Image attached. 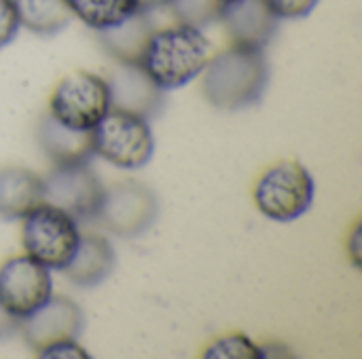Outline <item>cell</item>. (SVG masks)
<instances>
[{
	"label": "cell",
	"mask_w": 362,
	"mask_h": 359,
	"mask_svg": "<svg viewBox=\"0 0 362 359\" xmlns=\"http://www.w3.org/2000/svg\"><path fill=\"white\" fill-rule=\"evenodd\" d=\"M155 32L151 21V13L136 11L125 21L95 32L100 47L117 61V63H142L146 44Z\"/></svg>",
	"instance_id": "cell-15"
},
{
	"label": "cell",
	"mask_w": 362,
	"mask_h": 359,
	"mask_svg": "<svg viewBox=\"0 0 362 359\" xmlns=\"http://www.w3.org/2000/svg\"><path fill=\"white\" fill-rule=\"evenodd\" d=\"M21 220V243L25 254L49 271H64L81 241L78 222L47 201L36 205Z\"/></svg>",
	"instance_id": "cell-3"
},
{
	"label": "cell",
	"mask_w": 362,
	"mask_h": 359,
	"mask_svg": "<svg viewBox=\"0 0 362 359\" xmlns=\"http://www.w3.org/2000/svg\"><path fill=\"white\" fill-rule=\"evenodd\" d=\"M110 110L106 78L76 70L62 78L49 99V114L66 127L91 131Z\"/></svg>",
	"instance_id": "cell-6"
},
{
	"label": "cell",
	"mask_w": 362,
	"mask_h": 359,
	"mask_svg": "<svg viewBox=\"0 0 362 359\" xmlns=\"http://www.w3.org/2000/svg\"><path fill=\"white\" fill-rule=\"evenodd\" d=\"M314 195L316 184L310 169L299 161H280L261 174L252 197L265 218L293 222L312 207Z\"/></svg>",
	"instance_id": "cell-4"
},
{
	"label": "cell",
	"mask_w": 362,
	"mask_h": 359,
	"mask_svg": "<svg viewBox=\"0 0 362 359\" xmlns=\"http://www.w3.org/2000/svg\"><path fill=\"white\" fill-rule=\"evenodd\" d=\"M210 57L212 44L204 30L174 23L153 32L140 66L163 91H174L197 78Z\"/></svg>",
	"instance_id": "cell-2"
},
{
	"label": "cell",
	"mask_w": 362,
	"mask_h": 359,
	"mask_svg": "<svg viewBox=\"0 0 362 359\" xmlns=\"http://www.w3.org/2000/svg\"><path fill=\"white\" fill-rule=\"evenodd\" d=\"M202 76L204 97L223 112H238L261 102L269 83L265 51L235 47L210 57Z\"/></svg>",
	"instance_id": "cell-1"
},
{
	"label": "cell",
	"mask_w": 362,
	"mask_h": 359,
	"mask_svg": "<svg viewBox=\"0 0 362 359\" xmlns=\"http://www.w3.org/2000/svg\"><path fill=\"white\" fill-rule=\"evenodd\" d=\"M221 2H223V4H227V2H231V0H221Z\"/></svg>",
	"instance_id": "cell-26"
},
{
	"label": "cell",
	"mask_w": 362,
	"mask_h": 359,
	"mask_svg": "<svg viewBox=\"0 0 362 359\" xmlns=\"http://www.w3.org/2000/svg\"><path fill=\"white\" fill-rule=\"evenodd\" d=\"M68 6L93 32L108 30L140 11L138 0H68Z\"/></svg>",
	"instance_id": "cell-18"
},
{
	"label": "cell",
	"mask_w": 362,
	"mask_h": 359,
	"mask_svg": "<svg viewBox=\"0 0 362 359\" xmlns=\"http://www.w3.org/2000/svg\"><path fill=\"white\" fill-rule=\"evenodd\" d=\"M40 358H87V353L83 351L81 345H76V341H66L42 351Z\"/></svg>",
	"instance_id": "cell-23"
},
{
	"label": "cell",
	"mask_w": 362,
	"mask_h": 359,
	"mask_svg": "<svg viewBox=\"0 0 362 359\" xmlns=\"http://www.w3.org/2000/svg\"><path fill=\"white\" fill-rule=\"evenodd\" d=\"M115 264L117 256L110 241L104 235L89 233L81 235L78 248L62 273L78 288H95L112 273Z\"/></svg>",
	"instance_id": "cell-16"
},
{
	"label": "cell",
	"mask_w": 362,
	"mask_h": 359,
	"mask_svg": "<svg viewBox=\"0 0 362 359\" xmlns=\"http://www.w3.org/2000/svg\"><path fill=\"white\" fill-rule=\"evenodd\" d=\"M45 201V180L19 165L0 167V218L21 220Z\"/></svg>",
	"instance_id": "cell-14"
},
{
	"label": "cell",
	"mask_w": 362,
	"mask_h": 359,
	"mask_svg": "<svg viewBox=\"0 0 362 359\" xmlns=\"http://www.w3.org/2000/svg\"><path fill=\"white\" fill-rule=\"evenodd\" d=\"M21 28L38 36L62 32L72 19L68 0H13Z\"/></svg>",
	"instance_id": "cell-17"
},
{
	"label": "cell",
	"mask_w": 362,
	"mask_h": 359,
	"mask_svg": "<svg viewBox=\"0 0 362 359\" xmlns=\"http://www.w3.org/2000/svg\"><path fill=\"white\" fill-rule=\"evenodd\" d=\"M53 296L51 271L30 258L13 256L0 264V305L15 320H25Z\"/></svg>",
	"instance_id": "cell-9"
},
{
	"label": "cell",
	"mask_w": 362,
	"mask_h": 359,
	"mask_svg": "<svg viewBox=\"0 0 362 359\" xmlns=\"http://www.w3.org/2000/svg\"><path fill=\"white\" fill-rule=\"evenodd\" d=\"M93 152L119 169H142L155 154L151 121L132 112L108 110L93 129Z\"/></svg>",
	"instance_id": "cell-5"
},
{
	"label": "cell",
	"mask_w": 362,
	"mask_h": 359,
	"mask_svg": "<svg viewBox=\"0 0 362 359\" xmlns=\"http://www.w3.org/2000/svg\"><path fill=\"white\" fill-rule=\"evenodd\" d=\"M36 140L40 150L53 165H74V163H91L93 152V129L81 131L62 125L49 112L40 118L36 127Z\"/></svg>",
	"instance_id": "cell-13"
},
{
	"label": "cell",
	"mask_w": 362,
	"mask_h": 359,
	"mask_svg": "<svg viewBox=\"0 0 362 359\" xmlns=\"http://www.w3.org/2000/svg\"><path fill=\"white\" fill-rule=\"evenodd\" d=\"M157 216V195L138 180H125L104 190L95 220L117 237H138L155 224Z\"/></svg>",
	"instance_id": "cell-7"
},
{
	"label": "cell",
	"mask_w": 362,
	"mask_h": 359,
	"mask_svg": "<svg viewBox=\"0 0 362 359\" xmlns=\"http://www.w3.org/2000/svg\"><path fill=\"white\" fill-rule=\"evenodd\" d=\"M106 83L110 91V110L132 112L146 121H153L163 112L165 91L140 63H117Z\"/></svg>",
	"instance_id": "cell-11"
},
{
	"label": "cell",
	"mask_w": 362,
	"mask_h": 359,
	"mask_svg": "<svg viewBox=\"0 0 362 359\" xmlns=\"http://www.w3.org/2000/svg\"><path fill=\"white\" fill-rule=\"evenodd\" d=\"M221 0H170L168 8L176 23L193 25V28H208L212 23H218L223 13Z\"/></svg>",
	"instance_id": "cell-19"
},
{
	"label": "cell",
	"mask_w": 362,
	"mask_h": 359,
	"mask_svg": "<svg viewBox=\"0 0 362 359\" xmlns=\"http://www.w3.org/2000/svg\"><path fill=\"white\" fill-rule=\"evenodd\" d=\"M218 21L231 44L259 51H265L280 28L278 15L265 0H231L223 6Z\"/></svg>",
	"instance_id": "cell-12"
},
{
	"label": "cell",
	"mask_w": 362,
	"mask_h": 359,
	"mask_svg": "<svg viewBox=\"0 0 362 359\" xmlns=\"http://www.w3.org/2000/svg\"><path fill=\"white\" fill-rule=\"evenodd\" d=\"M278 19H303L314 13L320 0H265Z\"/></svg>",
	"instance_id": "cell-21"
},
{
	"label": "cell",
	"mask_w": 362,
	"mask_h": 359,
	"mask_svg": "<svg viewBox=\"0 0 362 359\" xmlns=\"http://www.w3.org/2000/svg\"><path fill=\"white\" fill-rule=\"evenodd\" d=\"M21 30L13 0H0V49L8 47Z\"/></svg>",
	"instance_id": "cell-22"
},
{
	"label": "cell",
	"mask_w": 362,
	"mask_h": 359,
	"mask_svg": "<svg viewBox=\"0 0 362 359\" xmlns=\"http://www.w3.org/2000/svg\"><path fill=\"white\" fill-rule=\"evenodd\" d=\"M83 328L85 315L68 296H51L38 311L19 322V332L36 355L53 345L76 341L83 334Z\"/></svg>",
	"instance_id": "cell-10"
},
{
	"label": "cell",
	"mask_w": 362,
	"mask_h": 359,
	"mask_svg": "<svg viewBox=\"0 0 362 359\" xmlns=\"http://www.w3.org/2000/svg\"><path fill=\"white\" fill-rule=\"evenodd\" d=\"M42 180L47 203L64 209L76 222L98 218L106 186L89 163L53 165L49 176Z\"/></svg>",
	"instance_id": "cell-8"
},
{
	"label": "cell",
	"mask_w": 362,
	"mask_h": 359,
	"mask_svg": "<svg viewBox=\"0 0 362 359\" xmlns=\"http://www.w3.org/2000/svg\"><path fill=\"white\" fill-rule=\"evenodd\" d=\"M204 358L210 359H259L265 358L263 349L257 347L246 334H229L214 341L206 351Z\"/></svg>",
	"instance_id": "cell-20"
},
{
	"label": "cell",
	"mask_w": 362,
	"mask_h": 359,
	"mask_svg": "<svg viewBox=\"0 0 362 359\" xmlns=\"http://www.w3.org/2000/svg\"><path fill=\"white\" fill-rule=\"evenodd\" d=\"M15 332H19V320H15L11 313H6L0 305V341L11 339Z\"/></svg>",
	"instance_id": "cell-24"
},
{
	"label": "cell",
	"mask_w": 362,
	"mask_h": 359,
	"mask_svg": "<svg viewBox=\"0 0 362 359\" xmlns=\"http://www.w3.org/2000/svg\"><path fill=\"white\" fill-rule=\"evenodd\" d=\"M168 2H170V0H138V6H140V11L153 13V11H157V8L168 6Z\"/></svg>",
	"instance_id": "cell-25"
}]
</instances>
